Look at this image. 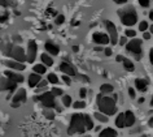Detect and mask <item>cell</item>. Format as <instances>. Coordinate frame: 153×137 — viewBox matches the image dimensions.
<instances>
[{"label":"cell","mask_w":153,"mask_h":137,"mask_svg":"<svg viewBox=\"0 0 153 137\" xmlns=\"http://www.w3.org/2000/svg\"><path fill=\"white\" fill-rule=\"evenodd\" d=\"M96 103H97V107H99L100 112L108 115V116H112V115H114L117 112L116 101L112 97H104L101 93V94L97 95Z\"/></svg>","instance_id":"6da1fadb"},{"label":"cell","mask_w":153,"mask_h":137,"mask_svg":"<svg viewBox=\"0 0 153 137\" xmlns=\"http://www.w3.org/2000/svg\"><path fill=\"white\" fill-rule=\"evenodd\" d=\"M87 131L84 124V114H73L70 117V124L68 128V134L73 136L75 133H84Z\"/></svg>","instance_id":"7a4b0ae2"},{"label":"cell","mask_w":153,"mask_h":137,"mask_svg":"<svg viewBox=\"0 0 153 137\" xmlns=\"http://www.w3.org/2000/svg\"><path fill=\"white\" fill-rule=\"evenodd\" d=\"M118 16L121 18V22L126 26H132L138 22V13L132 7H127L126 9L118 11Z\"/></svg>","instance_id":"3957f363"},{"label":"cell","mask_w":153,"mask_h":137,"mask_svg":"<svg viewBox=\"0 0 153 137\" xmlns=\"http://www.w3.org/2000/svg\"><path fill=\"white\" fill-rule=\"evenodd\" d=\"M5 54L8 56H11L13 60H17V61H26L27 60V56H26V52L23 51L22 47L20 46H13V45H8L7 46V50H5Z\"/></svg>","instance_id":"277c9868"},{"label":"cell","mask_w":153,"mask_h":137,"mask_svg":"<svg viewBox=\"0 0 153 137\" xmlns=\"http://www.w3.org/2000/svg\"><path fill=\"white\" fill-rule=\"evenodd\" d=\"M55 97H56V95H55L52 91H45V93H43V94H40V95H35L34 101L35 102L39 101L45 109H55V106L57 105Z\"/></svg>","instance_id":"5b68a950"},{"label":"cell","mask_w":153,"mask_h":137,"mask_svg":"<svg viewBox=\"0 0 153 137\" xmlns=\"http://www.w3.org/2000/svg\"><path fill=\"white\" fill-rule=\"evenodd\" d=\"M126 50H127V52H131V54L135 55L136 60L142 59L143 52H142V40L140 39L132 38L130 42H127V45H126Z\"/></svg>","instance_id":"8992f818"},{"label":"cell","mask_w":153,"mask_h":137,"mask_svg":"<svg viewBox=\"0 0 153 137\" xmlns=\"http://www.w3.org/2000/svg\"><path fill=\"white\" fill-rule=\"evenodd\" d=\"M104 25H105V28H106V32H108L109 38H110V43L113 46L118 45L119 38H118V33H117L116 25H114L112 21H109V20H104Z\"/></svg>","instance_id":"52a82bcc"},{"label":"cell","mask_w":153,"mask_h":137,"mask_svg":"<svg viewBox=\"0 0 153 137\" xmlns=\"http://www.w3.org/2000/svg\"><path fill=\"white\" fill-rule=\"evenodd\" d=\"M26 101H27V94H26V90L23 88H21L20 90H17V93L13 95L11 106L13 107V109H17V107H20V106H21V103H25Z\"/></svg>","instance_id":"ba28073f"},{"label":"cell","mask_w":153,"mask_h":137,"mask_svg":"<svg viewBox=\"0 0 153 137\" xmlns=\"http://www.w3.org/2000/svg\"><path fill=\"white\" fill-rule=\"evenodd\" d=\"M37 52H38V45L34 42V40H29V43H27V54H26L29 63H34L35 61Z\"/></svg>","instance_id":"9c48e42d"},{"label":"cell","mask_w":153,"mask_h":137,"mask_svg":"<svg viewBox=\"0 0 153 137\" xmlns=\"http://www.w3.org/2000/svg\"><path fill=\"white\" fill-rule=\"evenodd\" d=\"M92 40H94V43H96L97 46H102V45H108V43L110 42V38H109L108 34H105V33L96 32L92 35Z\"/></svg>","instance_id":"30bf717a"},{"label":"cell","mask_w":153,"mask_h":137,"mask_svg":"<svg viewBox=\"0 0 153 137\" xmlns=\"http://www.w3.org/2000/svg\"><path fill=\"white\" fill-rule=\"evenodd\" d=\"M17 88V84L11 81L9 78H1L0 80V90H8L9 94H13L14 90Z\"/></svg>","instance_id":"8fae6325"},{"label":"cell","mask_w":153,"mask_h":137,"mask_svg":"<svg viewBox=\"0 0 153 137\" xmlns=\"http://www.w3.org/2000/svg\"><path fill=\"white\" fill-rule=\"evenodd\" d=\"M60 71L63 72L64 74H68V76H70V77H75V76H76L75 68H74V67L71 65L70 63H68V61H63V63L60 64Z\"/></svg>","instance_id":"7c38bea8"},{"label":"cell","mask_w":153,"mask_h":137,"mask_svg":"<svg viewBox=\"0 0 153 137\" xmlns=\"http://www.w3.org/2000/svg\"><path fill=\"white\" fill-rule=\"evenodd\" d=\"M4 74H5L7 78H9L11 81H13V82H16V84H21V82H23V80H25L22 74L14 73L13 71H5L4 72Z\"/></svg>","instance_id":"4fadbf2b"},{"label":"cell","mask_w":153,"mask_h":137,"mask_svg":"<svg viewBox=\"0 0 153 137\" xmlns=\"http://www.w3.org/2000/svg\"><path fill=\"white\" fill-rule=\"evenodd\" d=\"M4 64L9 68L14 69V71H23L25 69V64L21 63V61H17V60H5Z\"/></svg>","instance_id":"5bb4252c"},{"label":"cell","mask_w":153,"mask_h":137,"mask_svg":"<svg viewBox=\"0 0 153 137\" xmlns=\"http://www.w3.org/2000/svg\"><path fill=\"white\" fill-rule=\"evenodd\" d=\"M44 49L49 55H59V52H60L59 46L55 45L53 42H49V40H47V42L44 43Z\"/></svg>","instance_id":"9a60e30c"},{"label":"cell","mask_w":153,"mask_h":137,"mask_svg":"<svg viewBox=\"0 0 153 137\" xmlns=\"http://www.w3.org/2000/svg\"><path fill=\"white\" fill-rule=\"evenodd\" d=\"M42 74H38V73H31L29 76L27 78V82H29V86L30 88H37L38 84L42 81V77H40Z\"/></svg>","instance_id":"2e32d148"},{"label":"cell","mask_w":153,"mask_h":137,"mask_svg":"<svg viewBox=\"0 0 153 137\" xmlns=\"http://www.w3.org/2000/svg\"><path fill=\"white\" fill-rule=\"evenodd\" d=\"M135 121H136V119H135V115H134V112L132 111H126L125 112V124H126V127H132L134 124H135Z\"/></svg>","instance_id":"e0dca14e"},{"label":"cell","mask_w":153,"mask_h":137,"mask_svg":"<svg viewBox=\"0 0 153 137\" xmlns=\"http://www.w3.org/2000/svg\"><path fill=\"white\" fill-rule=\"evenodd\" d=\"M135 88L139 91H145L148 88V81L145 78H136L135 80Z\"/></svg>","instance_id":"ac0fdd59"},{"label":"cell","mask_w":153,"mask_h":137,"mask_svg":"<svg viewBox=\"0 0 153 137\" xmlns=\"http://www.w3.org/2000/svg\"><path fill=\"white\" fill-rule=\"evenodd\" d=\"M117 136H118V133L113 128H105L102 131H100L99 134V137H117Z\"/></svg>","instance_id":"d6986e66"},{"label":"cell","mask_w":153,"mask_h":137,"mask_svg":"<svg viewBox=\"0 0 153 137\" xmlns=\"http://www.w3.org/2000/svg\"><path fill=\"white\" fill-rule=\"evenodd\" d=\"M116 127L117 128H125V112H121V114L117 115L116 117Z\"/></svg>","instance_id":"ffe728a7"},{"label":"cell","mask_w":153,"mask_h":137,"mask_svg":"<svg viewBox=\"0 0 153 137\" xmlns=\"http://www.w3.org/2000/svg\"><path fill=\"white\" fill-rule=\"evenodd\" d=\"M40 60H42V63L47 67H52L53 65V59L49 56L48 54H42L40 55Z\"/></svg>","instance_id":"44dd1931"},{"label":"cell","mask_w":153,"mask_h":137,"mask_svg":"<svg viewBox=\"0 0 153 137\" xmlns=\"http://www.w3.org/2000/svg\"><path fill=\"white\" fill-rule=\"evenodd\" d=\"M122 64H123V68L126 69L127 72H134L135 71V65H134V63L131 61L130 59H123V61H122Z\"/></svg>","instance_id":"7402d4cb"},{"label":"cell","mask_w":153,"mask_h":137,"mask_svg":"<svg viewBox=\"0 0 153 137\" xmlns=\"http://www.w3.org/2000/svg\"><path fill=\"white\" fill-rule=\"evenodd\" d=\"M33 71H34V73L44 74L45 72H47V65H44V64H35V65L33 67Z\"/></svg>","instance_id":"603a6c76"},{"label":"cell","mask_w":153,"mask_h":137,"mask_svg":"<svg viewBox=\"0 0 153 137\" xmlns=\"http://www.w3.org/2000/svg\"><path fill=\"white\" fill-rule=\"evenodd\" d=\"M84 124H86V129L90 131V129H94L95 128V124H94V120L91 119V116L88 114H84Z\"/></svg>","instance_id":"cb8c5ba5"},{"label":"cell","mask_w":153,"mask_h":137,"mask_svg":"<svg viewBox=\"0 0 153 137\" xmlns=\"http://www.w3.org/2000/svg\"><path fill=\"white\" fill-rule=\"evenodd\" d=\"M100 91H101L102 94H110V93H113V85H110V84H102L100 86Z\"/></svg>","instance_id":"d4e9b609"},{"label":"cell","mask_w":153,"mask_h":137,"mask_svg":"<svg viewBox=\"0 0 153 137\" xmlns=\"http://www.w3.org/2000/svg\"><path fill=\"white\" fill-rule=\"evenodd\" d=\"M94 116H95V119H97V120H99L100 123H106V121H108V115L102 114V112H100V111L95 112V114H94Z\"/></svg>","instance_id":"484cf974"},{"label":"cell","mask_w":153,"mask_h":137,"mask_svg":"<svg viewBox=\"0 0 153 137\" xmlns=\"http://www.w3.org/2000/svg\"><path fill=\"white\" fill-rule=\"evenodd\" d=\"M48 82L49 84H53V85H56V84H59V77H57L56 73H48Z\"/></svg>","instance_id":"4316f807"},{"label":"cell","mask_w":153,"mask_h":137,"mask_svg":"<svg viewBox=\"0 0 153 137\" xmlns=\"http://www.w3.org/2000/svg\"><path fill=\"white\" fill-rule=\"evenodd\" d=\"M63 105L65 106V107H70V106H73V101H71L70 95H63Z\"/></svg>","instance_id":"83f0119b"},{"label":"cell","mask_w":153,"mask_h":137,"mask_svg":"<svg viewBox=\"0 0 153 137\" xmlns=\"http://www.w3.org/2000/svg\"><path fill=\"white\" fill-rule=\"evenodd\" d=\"M43 115H44L47 119H49V120H53L55 119V112L52 111L51 109H45L44 111H43Z\"/></svg>","instance_id":"f1b7e54d"},{"label":"cell","mask_w":153,"mask_h":137,"mask_svg":"<svg viewBox=\"0 0 153 137\" xmlns=\"http://www.w3.org/2000/svg\"><path fill=\"white\" fill-rule=\"evenodd\" d=\"M73 107L75 110H82V109H84L86 107V102L84 101H76V102L73 103Z\"/></svg>","instance_id":"f546056e"},{"label":"cell","mask_w":153,"mask_h":137,"mask_svg":"<svg viewBox=\"0 0 153 137\" xmlns=\"http://www.w3.org/2000/svg\"><path fill=\"white\" fill-rule=\"evenodd\" d=\"M148 29H149V25H148L147 21H142V22L139 24V30L140 32H147Z\"/></svg>","instance_id":"4dcf8cb0"},{"label":"cell","mask_w":153,"mask_h":137,"mask_svg":"<svg viewBox=\"0 0 153 137\" xmlns=\"http://www.w3.org/2000/svg\"><path fill=\"white\" fill-rule=\"evenodd\" d=\"M64 21H65V16H64V14H59L56 17V20H55V24H56V25H63Z\"/></svg>","instance_id":"1f68e13d"},{"label":"cell","mask_w":153,"mask_h":137,"mask_svg":"<svg viewBox=\"0 0 153 137\" xmlns=\"http://www.w3.org/2000/svg\"><path fill=\"white\" fill-rule=\"evenodd\" d=\"M125 35L127 38H135L136 32L135 30H132V29H127V30H125Z\"/></svg>","instance_id":"d6a6232c"},{"label":"cell","mask_w":153,"mask_h":137,"mask_svg":"<svg viewBox=\"0 0 153 137\" xmlns=\"http://www.w3.org/2000/svg\"><path fill=\"white\" fill-rule=\"evenodd\" d=\"M52 93H53L55 95H56V97H59V95H63L64 94V91H63V89H60V88H56V86H55L53 89H52Z\"/></svg>","instance_id":"836d02e7"},{"label":"cell","mask_w":153,"mask_h":137,"mask_svg":"<svg viewBox=\"0 0 153 137\" xmlns=\"http://www.w3.org/2000/svg\"><path fill=\"white\" fill-rule=\"evenodd\" d=\"M118 45H121V46H126V45H127V37L125 35V37L119 38V39H118Z\"/></svg>","instance_id":"e575fe53"},{"label":"cell","mask_w":153,"mask_h":137,"mask_svg":"<svg viewBox=\"0 0 153 137\" xmlns=\"http://www.w3.org/2000/svg\"><path fill=\"white\" fill-rule=\"evenodd\" d=\"M139 4L143 7V8H147V7H149L150 0H139Z\"/></svg>","instance_id":"d590c367"},{"label":"cell","mask_w":153,"mask_h":137,"mask_svg":"<svg viewBox=\"0 0 153 137\" xmlns=\"http://www.w3.org/2000/svg\"><path fill=\"white\" fill-rule=\"evenodd\" d=\"M63 81L66 84V85H70V84H71L70 76H68V74H64V76H63Z\"/></svg>","instance_id":"8d00e7d4"},{"label":"cell","mask_w":153,"mask_h":137,"mask_svg":"<svg viewBox=\"0 0 153 137\" xmlns=\"http://www.w3.org/2000/svg\"><path fill=\"white\" fill-rule=\"evenodd\" d=\"M75 78H76V80H83V81H86V82H88V81H90V78H88L87 76H83V74H79V76L76 74Z\"/></svg>","instance_id":"74e56055"},{"label":"cell","mask_w":153,"mask_h":137,"mask_svg":"<svg viewBox=\"0 0 153 137\" xmlns=\"http://www.w3.org/2000/svg\"><path fill=\"white\" fill-rule=\"evenodd\" d=\"M79 95H80V98H86V95H87V89L86 88H82L79 90Z\"/></svg>","instance_id":"f35d334b"},{"label":"cell","mask_w":153,"mask_h":137,"mask_svg":"<svg viewBox=\"0 0 153 137\" xmlns=\"http://www.w3.org/2000/svg\"><path fill=\"white\" fill-rule=\"evenodd\" d=\"M150 37H152V33H150V32H144V33H143V38H144L145 40L150 39Z\"/></svg>","instance_id":"ab89813d"},{"label":"cell","mask_w":153,"mask_h":137,"mask_svg":"<svg viewBox=\"0 0 153 137\" xmlns=\"http://www.w3.org/2000/svg\"><path fill=\"white\" fill-rule=\"evenodd\" d=\"M128 95H130V98L131 99H134V98H135V89H132V88H130L128 89Z\"/></svg>","instance_id":"60d3db41"},{"label":"cell","mask_w":153,"mask_h":137,"mask_svg":"<svg viewBox=\"0 0 153 137\" xmlns=\"http://www.w3.org/2000/svg\"><path fill=\"white\" fill-rule=\"evenodd\" d=\"M48 84V80H42L39 84H38V89H40V88H44L45 85Z\"/></svg>","instance_id":"b9f144b4"},{"label":"cell","mask_w":153,"mask_h":137,"mask_svg":"<svg viewBox=\"0 0 153 137\" xmlns=\"http://www.w3.org/2000/svg\"><path fill=\"white\" fill-rule=\"evenodd\" d=\"M8 20V13H4L3 16H0V22H5Z\"/></svg>","instance_id":"7bdbcfd3"},{"label":"cell","mask_w":153,"mask_h":137,"mask_svg":"<svg viewBox=\"0 0 153 137\" xmlns=\"http://www.w3.org/2000/svg\"><path fill=\"white\" fill-rule=\"evenodd\" d=\"M104 52H105V55H106V56H112V54H113L112 49H109V47H106V49L104 50Z\"/></svg>","instance_id":"ee69618b"},{"label":"cell","mask_w":153,"mask_h":137,"mask_svg":"<svg viewBox=\"0 0 153 137\" xmlns=\"http://www.w3.org/2000/svg\"><path fill=\"white\" fill-rule=\"evenodd\" d=\"M149 60H150V63L153 64V47L150 49V51H149Z\"/></svg>","instance_id":"f6af8a7d"},{"label":"cell","mask_w":153,"mask_h":137,"mask_svg":"<svg viewBox=\"0 0 153 137\" xmlns=\"http://www.w3.org/2000/svg\"><path fill=\"white\" fill-rule=\"evenodd\" d=\"M123 59H125V57L122 56V55H117V57H116L117 61H123Z\"/></svg>","instance_id":"bcb514c9"},{"label":"cell","mask_w":153,"mask_h":137,"mask_svg":"<svg viewBox=\"0 0 153 137\" xmlns=\"http://www.w3.org/2000/svg\"><path fill=\"white\" fill-rule=\"evenodd\" d=\"M55 110H56L57 112H61V111H63V109H61V107H60L59 105H56V106H55Z\"/></svg>","instance_id":"7dc6e473"},{"label":"cell","mask_w":153,"mask_h":137,"mask_svg":"<svg viewBox=\"0 0 153 137\" xmlns=\"http://www.w3.org/2000/svg\"><path fill=\"white\" fill-rule=\"evenodd\" d=\"M73 51L74 52H78V51H79V47H78V46H73Z\"/></svg>","instance_id":"c3c4849f"},{"label":"cell","mask_w":153,"mask_h":137,"mask_svg":"<svg viewBox=\"0 0 153 137\" xmlns=\"http://www.w3.org/2000/svg\"><path fill=\"white\" fill-rule=\"evenodd\" d=\"M112 98H113L114 101H117V99H118V95H117L116 93H113V94H112Z\"/></svg>","instance_id":"681fc988"},{"label":"cell","mask_w":153,"mask_h":137,"mask_svg":"<svg viewBox=\"0 0 153 137\" xmlns=\"http://www.w3.org/2000/svg\"><path fill=\"white\" fill-rule=\"evenodd\" d=\"M144 101H145V99H144V98L142 97V98H139V99H138V102H139L140 105H142V103H144Z\"/></svg>","instance_id":"f907efd6"},{"label":"cell","mask_w":153,"mask_h":137,"mask_svg":"<svg viewBox=\"0 0 153 137\" xmlns=\"http://www.w3.org/2000/svg\"><path fill=\"white\" fill-rule=\"evenodd\" d=\"M148 124H149V127H153V117H152V119H149V121H148Z\"/></svg>","instance_id":"816d5d0a"},{"label":"cell","mask_w":153,"mask_h":137,"mask_svg":"<svg viewBox=\"0 0 153 137\" xmlns=\"http://www.w3.org/2000/svg\"><path fill=\"white\" fill-rule=\"evenodd\" d=\"M149 18H150V21H153V11L149 12Z\"/></svg>","instance_id":"f5cc1de1"},{"label":"cell","mask_w":153,"mask_h":137,"mask_svg":"<svg viewBox=\"0 0 153 137\" xmlns=\"http://www.w3.org/2000/svg\"><path fill=\"white\" fill-rule=\"evenodd\" d=\"M127 3V0H119L118 1V4H126Z\"/></svg>","instance_id":"db71d44e"},{"label":"cell","mask_w":153,"mask_h":137,"mask_svg":"<svg viewBox=\"0 0 153 137\" xmlns=\"http://www.w3.org/2000/svg\"><path fill=\"white\" fill-rule=\"evenodd\" d=\"M95 50H96V51H101V50H102V47H101V46H97V47H96V49H95Z\"/></svg>","instance_id":"11a10c76"},{"label":"cell","mask_w":153,"mask_h":137,"mask_svg":"<svg viewBox=\"0 0 153 137\" xmlns=\"http://www.w3.org/2000/svg\"><path fill=\"white\" fill-rule=\"evenodd\" d=\"M149 32H150V33H152V34H153V24H152V25L149 26Z\"/></svg>","instance_id":"9f6ffc18"},{"label":"cell","mask_w":153,"mask_h":137,"mask_svg":"<svg viewBox=\"0 0 153 137\" xmlns=\"http://www.w3.org/2000/svg\"><path fill=\"white\" fill-rule=\"evenodd\" d=\"M73 25L74 26H78V25H79V22H78V21H73Z\"/></svg>","instance_id":"6f0895ef"},{"label":"cell","mask_w":153,"mask_h":137,"mask_svg":"<svg viewBox=\"0 0 153 137\" xmlns=\"http://www.w3.org/2000/svg\"><path fill=\"white\" fill-rule=\"evenodd\" d=\"M150 106L153 107V97H152V99H150Z\"/></svg>","instance_id":"680465c9"},{"label":"cell","mask_w":153,"mask_h":137,"mask_svg":"<svg viewBox=\"0 0 153 137\" xmlns=\"http://www.w3.org/2000/svg\"><path fill=\"white\" fill-rule=\"evenodd\" d=\"M113 1H114V3H117V4H118V1H119V0H113Z\"/></svg>","instance_id":"91938a15"},{"label":"cell","mask_w":153,"mask_h":137,"mask_svg":"<svg viewBox=\"0 0 153 137\" xmlns=\"http://www.w3.org/2000/svg\"><path fill=\"white\" fill-rule=\"evenodd\" d=\"M142 137H148V136H145V134H144V136H142Z\"/></svg>","instance_id":"94428289"},{"label":"cell","mask_w":153,"mask_h":137,"mask_svg":"<svg viewBox=\"0 0 153 137\" xmlns=\"http://www.w3.org/2000/svg\"><path fill=\"white\" fill-rule=\"evenodd\" d=\"M83 137H91V136H83Z\"/></svg>","instance_id":"6125c7cd"}]
</instances>
